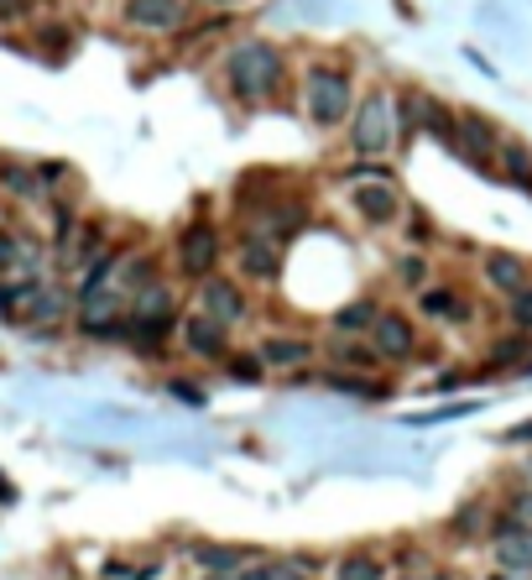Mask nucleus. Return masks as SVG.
Wrapping results in <instances>:
<instances>
[{
	"label": "nucleus",
	"mask_w": 532,
	"mask_h": 580,
	"mask_svg": "<svg viewBox=\"0 0 532 580\" xmlns=\"http://www.w3.org/2000/svg\"><path fill=\"white\" fill-rule=\"evenodd\" d=\"M282 74H287V58L272 42H240L230 63H225V79H230L240 100H272L282 89Z\"/></svg>",
	"instance_id": "f257e3e1"
},
{
	"label": "nucleus",
	"mask_w": 532,
	"mask_h": 580,
	"mask_svg": "<svg viewBox=\"0 0 532 580\" xmlns=\"http://www.w3.org/2000/svg\"><path fill=\"white\" fill-rule=\"evenodd\" d=\"M303 100H308V120L314 126H339V120L355 110V89H350V79L339 74V68H314L308 74V89H303Z\"/></svg>",
	"instance_id": "f03ea898"
},
{
	"label": "nucleus",
	"mask_w": 532,
	"mask_h": 580,
	"mask_svg": "<svg viewBox=\"0 0 532 580\" xmlns=\"http://www.w3.org/2000/svg\"><path fill=\"white\" fill-rule=\"evenodd\" d=\"M350 141H355V152H366V158H376V152H387V147H392V141H397V105H392V95H381V89L366 95V105L355 110Z\"/></svg>",
	"instance_id": "7ed1b4c3"
},
{
	"label": "nucleus",
	"mask_w": 532,
	"mask_h": 580,
	"mask_svg": "<svg viewBox=\"0 0 532 580\" xmlns=\"http://www.w3.org/2000/svg\"><path fill=\"white\" fill-rule=\"evenodd\" d=\"M120 17L137 32H177L188 21V0H126Z\"/></svg>",
	"instance_id": "20e7f679"
},
{
	"label": "nucleus",
	"mask_w": 532,
	"mask_h": 580,
	"mask_svg": "<svg viewBox=\"0 0 532 580\" xmlns=\"http://www.w3.org/2000/svg\"><path fill=\"white\" fill-rule=\"evenodd\" d=\"M177 261H183V272L188 278H209L219 261V236L215 225H188L183 236H177Z\"/></svg>",
	"instance_id": "39448f33"
},
{
	"label": "nucleus",
	"mask_w": 532,
	"mask_h": 580,
	"mask_svg": "<svg viewBox=\"0 0 532 580\" xmlns=\"http://www.w3.org/2000/svg\"><path fill=\"white\" fill-rule=\"evenodd\" d=\"M459 158H470L480 173H491V152H496V126H486L480 116H459L454 126V141H449Z\"/></svg>",
	"instance_id": "423d86ee"
},
{
	"label": "nucleus",
	"mask_w": 532,
	"mask_h": 580,
	"mask_svg": "<svg viewBox=\"0 0 532 580\" xmlns=\"http://www.w3.org/2000/svg\"><path fill=\"white\" fill-rule=\"evenodd\" d=\"M355 210H360L366 225H392L402 215V200H397V189L387 179H366L355 189Z\"/></svg>",
	"instance_id": "0eeeda50"
},
{
	"label": "nucleus",
	"mask_w": 532,
	"mask_h": 580,
	"mask_svg": "<svg viewBox=\"0 0 532 580\" xmlns=\"http://www.w3.org/2000/svg\"><path fill=\"white\" fill-rule=\"evenodd\" d=\"M371 335V345H376V356L381 361H408L413 356V324L402 320V314H376V324L366 330Z\"/></svg>",
	"instance_id": "6e6552de"
},
{
	"label": "nucleus",
	"mask_w": 532,
	"mask_h": 580,
	"mask_svg": "<svg viewBox=\"0 0 532 580\" xmlns=\"http://www.w3.org/2000/svg\"><path fill=\"white\" fill-rule=\"evenodd\" d=\"M198 299H204V314H215L219 324H240L246 320V299H240V288L236 282H225V278H209L198 282Z\"/></svg>",
	"instance_id": "1a4fd4ad"
},
{
	"label": "nucleus",
	"mask_w": 532,
	"mask_h": 580,
	"mask_svg": "<svg viewBox=\"0 0 532 580\" xmlns=\"http://www.w3.org/2000/svg\"><path fill=\"white\" fill-rule=\"evenodd\" d=\"M183 345L198 361H219L225 356V324L215 314H194V320H183Z\"/></svg>",
	"instance_id": "9d476101"
},
{
	"label": "nucleus",
	"mask_w": 532,
	"mask_h": 580,
	"mask_svg": "<svg viewBox=\"0 0 532 580\" xmlns=\"http://www.w3.org/2000/svg\"><path fill=\"white\" fill-rule=\"evenodd\" d=\"M486 282H491L496 293L512 299L517 288H528L532 282V272H528V261L512 257V251H491V257H486Z\"/></svg>",
	"instance_id": "9b49d317"
},
{
	"label": "nucleus",
	"mask_w": 532,
	"mask_h": 580,
	"mask_svg": "<svg viewBox=\"0 0 532 580\" xmlns=\"http://www.w3.org/2000/svg\"><path fill=\"white\" fill-rule=\"evenodd\" d=\"M240 272L246 278H261V282H272L276 272H282V257H276V246L267 236H251L246 246H240Z\"/></svg>",
	"instance_id": "f8f14e48"
},
{
	"label": "nucleus",
	"mask_w": 532,
	"mask_h": 580,
	"mask_svg": "<svg viewBox=\"0 0 532 580\" xmlns=\"http://www.w3.org/2000/svg\"><path fill=\"white\" fill-rule=\"evenodd\" d=\"M308 356H314V345L293 341V335H272V341H261V361H267V366H303Z\"/></svg>",
	"instance_id": "ddd939ff"
},
{
	"label": "nucleus",
	"mask_w": 532,
	"mask_h": 580,
	"mask_svg": "<svg viewBox=\"0 0 532 580\" xmlns=\"http://www.w3.org/2000/svg\"><path fill=\"white\" fill-rule=\"evenodd\" d=\"M454 126H459V116H449L438 100H428V95H417V131H434L438 141H454Z\"/></svg>",
	"instance_id": "4468645a"
},
{
	"label": "nucleus",
	"mask_w": 532,
	"mask_h": 580,
	"mask_svg": "<svg viewBox=\"0 0 532 580\" xmlns=\"http://www.w3.org/2000/svg\"><path fill=\"white\" fill-rule=\"evenodd\" d=\"M417 309H423L428 320H444V314H449V320H465V303H459L454 288H423V293H417Z\"/></svg>",
	"instance_id": "2eb2a0df"
},
{
	"label": "nucleus",
	"mask_w": 532,
	"mask_h": 580,
	"mask_svg": "<svg viewBox=\"0 0 532 580\" xmlns=\"http://www.w3.org/2000/svg\"><path fill=\"white\" fill-rule=\"evenodd\" d=\"M376 314H381L376 299H355V303H345V309H335V330H345V335H350V330H371Z\"/></svg>",
	"instance_id": "dca6fc26"
},
{
	"label": "nucleus",
	"mask_w": 532,
	"mask_h": 580,
	"mask_svg": "<svg viewBox=\"0 0 532 580\" xmlns=\"http://www.w3.org/2000/svg\"><path fill=\"white\" fill-rule=\"evenodd\" d=\"M528 330H517V335H507V341L496 345L491 356H486V372H501V366H517V361L528 356Z\"/></svg>",
	"instance_id": "f3484780"
},
{
	"label": "nucleus",
	"mask_w": 532,
	"mask_h": 580,
	"mask_svg": "<svg viewBox=\"0 0 532 580\" xmlns=\"http://www.w3.org/2000/svg\"><path fill=\"white\" fill-rule=\"evenodd\" d=\"M194 560L204 565V570H215V576H230V570H240V549H225V544H204V549H194Z\"/></svg>",
	"instance_id": "a211bd4d"
},
{
	"label": "nucleus",
	"mask_w": 532,
	"mask_h": 580,
	"mask_svg": "<svg viewBox=\"0 0 532 580\" xmlns=\"http://www.w3.org/2000/svg\"><path fill=\"white\" fill-rule=\"evenodd\" d=\"M335 576L339 580H381L387 570H381V560H371V555H345Z\"/></svg>",
	"instance_id": "6ab92c4d"
},
{
	"label": "nucleus",
	"mask_w": 532,
	"mask_h": 580,
	"mask_svg": "<svg viewBox=\"0 0 532 580\" xmlns=\"http://www.w3.org/2000/svg\"><path fill=\"white\" fill-rule=\"evenodd\" d=\"M496 560L507 565V570H532V539H507L501 549H496Z\"/></svg>",
	"instance_id": "aec40b11"
},
{
	"label": "nucleus",
	"mask_w": 532,
	"mask_h": 580,
	"mask_svg": "<svg viewBox=\"0 0 532 580\" xmlns=\"http://www.w3.org/2000/svg\"><path fill=\"white\" fill-rule=\"evenodd\" d=\"M329 356L339 361V366H355V372H371L376 361V345H335V351H329Z\"/></svg>",
	"instance_id": "412c9836"
},
{
	"label": "nucleus",
	"mask_w": 532,
	"mask_h": 580,
	"mask_svg": "<svg viewBox=\"0 0 532 580\" xmlns=\"http://www.w3.org/2000/svg\"><path fill=\"white\" fill-rule=\"evenodd\" d=\"M501 168L512 173L522 189H532V158H528V147H501Z\"/></svg>",
	"instance_id": "4be33fe9"
},
{
	"label": "nucleus",
	"mask_w": 532,
	"mask_h": 580,
	"mask_svg": "<svg viewBox=\"0 0 532 580\" xmlns=\"http://www.w3.org/2000/svg\"><path fill=\"white\" fill-rule=\"evenodd\" d=\"M120 282H126V288H146V282H152V257H131L120 267Z\"/></svg>",
	"instance_id": "5701e85b"
},
{
	"label": "nucleus",
	"mask_w": 532,
	"mask_h": 580,
	"mask_svg": "<svg viewBox=\"0 0 532 580\" xmlns=\"http://www.w3.org/2000/svg\"><path fill=\"white\" fill-rule=\"evenodd\" d=\"M512 320H517V330H532V282L512 293Z\"/></svg>",
	"instance_id": "b1692460"
},
{
	"label": "nucleus",
	"mask_w": 532,
	"mask_h": 580,
	"mask_svg": "<svg viewBox=\"0 0 532 580\" xmlns=\"http://www.w3.org/2000/svg\"><path fill=\"white\" fill-rule=\"evenodd\" d=\"M397 278L408 282V288H423V278H428V267H423V257H402V261H397Z\"/></svg>",
	"instance_id": "393cba45"
},
{
	"label": "nucleus",
	"mask_w": 532,
	"mask_h": 580,
	"mask_svg": "<svg viewBox=\"0 0 532 580\" xmlns=\"http://www.w3.org/2000/svg\"><path fill=\"white\" fill-rule=\"evenodd\" d=\"M58 314H63L58 293H37V303H32V320H58Z\"/></svg>",
	"instance_id": "a878e982"
},
{
	"label": "nucleus",
	"mask_w": 532,
	"mask_h": 580,
	"mask_svg": "<svg viewBox=\"0 0 532 580\" xmlns=\"http://www.w3.org/2000/svg\"><path fill=\"white\" fill-rule=\"evenodd\" d=\"M21 261V240L11 230H0V267H17Z\"/></svg>",
	"instance_id": "bb28decb"
},
{
	"label": "nucleus",
	"mask_w": 532,
	"mask_h": 580,
	"mask_svg": "<svg viewBox=\"0 0 532 580\" xmlns=\"http://www.w3.org/2000/svg\"><path fill=\"white\" fill-rule=\"evenodd\" d=\"M350 179H355V183H366V179H392V173H387L381 162H355V168H350Z\"/></svg>",
	"instance_id": "cd10ccee"
},
{
	"label": "nucleus",
	"mask_w": 532,
	"mask_h": 580,
	"mask_svg": "<svg viewBox=\"0 0 532 580\" xmlns=\"http://www.w3.org/2000/svg\"><path fill=\"white\" fill-rule=\"evenodd\" d=\"M0 179H6V189H17V194H32V189H37V183L26 179V173H21V168H6V173H0Z\"/></svg>",
	"instance_id": "c85d7f7f"
},
{
	"label": "nucleus",
	"mask_w": 532,
	"mask_h": 580,
	"mask_svg": "<svg viewBox=\"0 0 532 580\" xmlns=\"http://www.w3.org/2000/svg\"><path fill=\"white\" fill-rule=\"evenodd\" d=\"M230 372H236V377H246V382H257L261 377V361H251V356H246V361H230Z\"/></svg>",
	"instance_id": "c756f323"
},
{
	"label": "nucleus",
	"mask_w": 532,
	"mask_h": 580,
	"mask_svg": "<svg viewBox=\"0 0 532 580\" xmlns=\"http://www.w3.org/2000/svg\"><path fill=\"white\" fill-rule=\"evenodd\" d=\"M21 293H26V288H17V282H11V288H0V314H17V299Z\"/></svg>",
	"instance_id": "7c9ffc66"
},
{
	"label": "nucleus",
	"mask_w": 532,
	"mask_h": 580,
	"mask_svg": "<svg viewBox=\"0 0 532 580\" xmlns=\"http://www.w3.org/2000/svg\"><path fill=\"white\" fill-rule=\"evenodd\" d=\"M491 534H496V539H512V534H522V523H517V518H496Z\"/></svg>",
	"instance_id": "2f4dec72"
},
{
	"label": "nucleus",
	"mask_w": 532,
	"mask_h": 580,
	"mask_svg": "<svg viewBox=\"0 0 532 580\" xmlns=\"http://www.w3.org/2000/svg\"><path fill=\"white\" fill-rule=\"evenodd\" d=\"M236 580H272V565H251V570H236Z\"/></svg>",
	"instance_id": "473e14b6"
},
{
	"label": "nucleus",
	"mask_w": 532,
	"mask_h": 580,
	"mask_svg": "<svg viewBox=\"0 0 532 580\" xmlns=\"http://www.w3.org/2000/svg\"><path fill=\"white\" fill-rule=\"evenodd\" d=\"M272 580H308L297 565H272Z\"/></svg>",
	"instance_id": "72a5a7b5"
},
{
	"label": "nucleus",
	"mask_w": 532,
	"mask_h": 580,
	"mask_svg": "<svg viewBox=\"0 0 532 580\" xmlns=\"http://www.w3.org/2000/svg\"><path fill=\"white\" fill-rule=\"evenodd\" d=\"M475 523H480V513H475V507H465V513H459V518H454V528H459V534H470Z\"/></svg>",
	"instance_id": "f704fd0d"
},
{
	"label": "nucleus",
	"mask_w": 532,
	"mask_h": 580,
	"mask_svg": "<svg viewBox=\"0 0 532 580\" xmlns=\"http://www.w3.org/2000/svg\"><path fill=\"white\" fill-rule=\"evenodd\" d=\"M522 440H532V423H522V429H512V434H507V444H522Z\"/></svg>",
	"instance_id": "c9c22d12"
},
{
	"label": "nucleus",
	"mask_w": 532,
	"mask_h": 580,
	"mask_svg": "<svg viewBox=\"0 0 532 580\" xmlns=\"http://www.w3.org/2000/svg\"><path fill=\"white\" fill-rule=\"evenodd\" d=\"M198 6H236V0H198Z\"/></svg>",
	"instance_id": "e433bc0d"
},
{
	"label": "nucleus",
	"mask_w": 532,
	"mask_h": 580,
	"mask_svg": "<svg viewBox=\"0 0 532 580\" xmlns=\"http://www.w3.org/2000/svg\"><path fill=\"white\" fill-rule=\"evenodd\" d=\"M209 580H230V576H215V570H209Z\"/></svg>",
	"instance_id": "4c0bfd02"
}]
</instances>
